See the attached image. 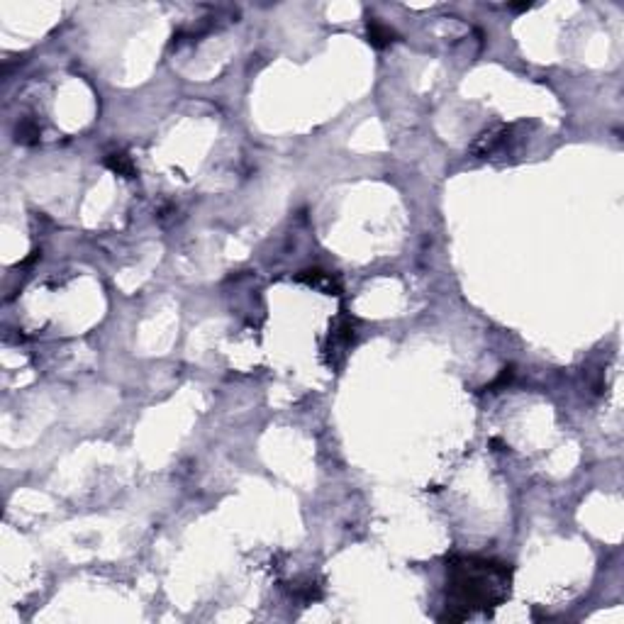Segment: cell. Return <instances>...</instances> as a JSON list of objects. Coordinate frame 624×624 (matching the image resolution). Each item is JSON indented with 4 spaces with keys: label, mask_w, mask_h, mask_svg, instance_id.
I'll list each match as a JSON object with an SVG mask.
<instances>
[{
    "label": "cell",
    "mask_w": 624,
    "mask_h": 624,
    "mask_svg": "<svg viewBox=\"0 0 624 624\" xmlns=\"http://www.w3.org/2000/svg\"><path fill=\"white\" fill-rule=\"evenodd\" d=\"M510 595V566L478 556H456L447 566V607L463 620L475 610L498 607Z\"/></svg>",
    "instance_id": "cell-1"
},
{
    "label": "cell",
    "mask_w": 624,
    "mask_h": 624,
    "mask_svg": "<svg viewBox=\"0 0 624 624\" xmlns=\"http://www.w3.org/2000/svg\"><path fill=\"white\" fill-rule=\"evenodd\" d=\"M351 339H354V327H351V322L339 320L334 325V332L330 334V346H327V351H330V354H344L346 346L351 344Z\"/></svg>",
    "instance_id": "cell-2"
},
{
    "label": "cell",
    "mask_w": 624,
    "mask_h": 624,
    "mask_svg": "<svg viewBox=\"0 0 624 624\" xmlns=\"http://www.w3.org/2000/svg\"><path fill=\"white\" fill-rule=\"evenodd\" d=\"M298 280L315 285V288L327 290L330 295H339V283H337V280L332 278V273H327V271H317V269L315 271H303V273L298 276Z\"/></svg>",
    "instance_id": "cell-3"
},
{
    "label": "cell",
    "mask_w": 624,
    "mask_h": 624,
    "mask_svg": "<svg viewBox=\"0 0 624 624\" xmlns=\"http://www.w3.org/2000/svg\"><path fill=\"white\" fill-rule=\"evenodd\" d=\"M368 42L373 44L376 49H386L391 42H395V32L391 27H386L383 22H378L376 18H368Z\"/></svg>",
    "instance_id": "cell-4"
},
{
    "label": "cell",
    "mask_w": 624,
    "mask_h": 624,
    "mask_svg": "<svg viewBox=\"0 0 624 624\" xmlns=\"http://www.w3.org/2000/svg\"><path fill=\"white\" fill-rule=\"evenodd\" d=\"M105 163H107V168H112V171L117 173V176H125V178L135 176V163H132V158L127 154H110Z\"/></svg>",
    "instance_id": "cell-5"
},
{
    "label": "cell",
    "mask_w": 624,
    "mask_h": 624,
    "mask_svg": "<svg viewBox=\"0 0 624 624\" xmlns=\"http://www.w3.org/2000/svg\"><path fill=\"white\" fill-rule=\"evenodd\" d=\"M32 137H37V130H34V125L25 122L22 130L18 127V142H32Z\"/></svg>",
    "instance_id": "cell-6"
}]
</instances>
